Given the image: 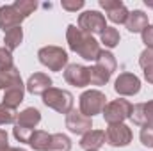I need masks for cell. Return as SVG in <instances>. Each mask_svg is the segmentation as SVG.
<instances>
[{"label": "cell", "instance_id": "cell-8", "mask_svg": "<svg viewBox=\"0 0 153 151\" xmlns=\"http://www.w3.org/2000/svg\"><path fill=\"white\" fill-rule=\"evenodd\" d=\"M78 29L87 32V34H102L105 29H107V21H105V16L100 13V11H84L80 16H78Z\"/></svg>", "mask_w": 153, "mask_h": 151}, {"label": "cell", "instance_id": "cell-31", "mask_svg": "<svg viewBox=\"0 0 153 151\" xmlns=\"http://www.w3.org/2000/svg\"><path fill=\"white\" fill-rule=\"evenodd\" d=\"M143 43L146 44V48H153V25H148L143 32H141Z\"/></svg>", "mask_w": 153, "mask_h": 151}, {"label": "cell", "instance_id": "cell-9", "mask_svg": "<svg viewBox=\"0 0 153 151\" xmlns=\"http://www.w3.org/2000/svg\"><path fill=\"white\" fill-rule=\"evenodd\" d=\"M64 80L73 87H87L91 85V73L87 66L82 64H68L64 68Z\"/></svg>", "mask_w": 153, "mask_h": 151}, {"label": "cell", "instance_id": "cell-25", "mask_svg": "<svg viewBox=\"0 0 153 151\" xmlns=\"http://www.w3.org/2000/svg\"><path fill=\"white\" fill-rule=\"evenodd\" d=\"M16 115L18 112L11 107H5L4 103H0V126L4 124H11V123H16Z\"/></svg>", "mask_w": 153, "mask_h": 151}, {"label": "cell", "instance_id": "cell-23", "mask_svg": "<svg viewBox=\"0 0 153 151\" xmlns=\"http://www.w3.org/2000/svg\"><path fill=\"white\" fill-rule=\"evenodd\" d=\"M100 39H102V43L105 44V48H116L117 44H119V41H121V36H119V30L114 29V27H107L102 34H100Z\"/></svg>", "mask_w": 153, "mask_h": 151}, {"label": "cell", "instance_id": "cell-19", "mask_svg": "<svg viewBox=\"0 0 153 151\" xmlns=\"http://www.w3.org/2000/svg\"><path fill=\"white\" fill-rule=\"evenodd\" d=\"M50 139H52V133L45 130H34L29 139V146L34 151H46L50 146Z\"/></svg>", "mask_w": 153, "mask_h": 151}, {"label": "cell", "instance_id": "cell-28", "mask_svg": "<svg viewBox=\"0 0 153 151\" xmlns=\"http://www.w3.org/2000/svg\"><path fill=\"white\" fill-rule=\"evenodd\" d=\"M141 144L146 148H153V126H143L141 133H139Z\"/></svg>", "mask_w": 153, "mask_h": 151}, {"label": "cell", "instance_id": "cell-21", "mask_svg": "<svg viewBox=\"0 0 153 151\" xmlns=\"http://www.w3.org/2000/svg\"><path fill=\"white\" fill-rule=\"evenodd\" d=\"M94 62H96V66H100L102 70H105L111 75L114 73L116 68H117V61H116V57L112 55V52H109V50H102L100 55H98V59Z\"/></svg>", "mask_w": 153, "mask_h": 151}, {"label": "cell", "instance_id": "cell-18", "mask_svg": "<svg viewBox=\"0 0 153 151\" xmlns=\"http://www.w3.org/2000/svg\"><path fill=\"white\" fill-rule=\"evenodd\" d=\"M39 123H41V112L38 109H34V107H27V109H23L16 115V123L14 124L29 128V130H34Z\"/></svg>", "mask_w": 153, "mask_h": 151}, {"label": "cell", "instance_id": "cell-33", "mask_svg": "<svg viewBox=\"0 0 153 151\" xmlns=\"http://www.w3.org/2000/svg\"><path fill=\"white\" fill-rule=\"evenodd\" d=\"M144 78L150 82V84H153V66H150V68H144Z\"/></svg>", "mask_w": 153, "mask_h": 151}, {"label": "cell", "instance_id": "cell-27", "mask_svg": "<svg viewBox=\"0 0 153 151\" xmlns=\"http://www.w3.org/2000/svg\"><path fill=\"white\" fill-rule=\"evenodd\" d=\"M32 132H34V130L23 128V126H18V124H14V128H13V135H14V139H16L18 142H25V144H29V139H30Z\"/></svg>", "mask_w": 153, "mask_h": 151}, {"label": "cell", "instance_id": "cell-14", "mask_svg": "<svg viewBox=\"0 0 153 151\" xmlns=\"http://www.w3.org/2000/svg\"><path fill=\"white\" fill-rule=\"evenodd\" d=\"M52 78L46 75V73H34V75L29 76V80H27V84H25V89L30 93V94H34V96H43L50 87H52Z\"/></svg>", "mask_w": 153, "mask_h": 151}, {"label": "cell", "instance_id": "cell-7", "mask_svg": "<svg viewBox=\"0 0 153 151\" xmlns=\"http://www.w3.org/2000/svg\"><path fill=\"white\" fill-rule=\"evenodd\" d=\"M132 139H134V133H132L130 126L125 123L109 124L105 130V142L112 148H125L132 142Z\"/></svg>", "mask_w": 153, "mask_h": 151}, {"label": "cell", "instance_id": "cell-20", "mask_svg": "<svg viewBox=\"0 0 153 151\" xmlns=\"http://www.w3.org/2000/svg\"><path fill=\"white\" fill-rule=\"evenodd\" d=\"M23 41V29L22 27H14L7 32H4V43H5V48L9 52H14Z\"/></svg>", "mask_w": 153, "mask_h": 151}, {"label": "cell", "instance_id": "cell-5", "mask_svg": "<svg viewBox=\"0 0 153 151\" xmlns=\"http://www.w3.org/2000/svg\"><path fill=\"white\" fill-rule=\"evenodd\" d=\"M39 62L48 68L50 71H62V68L68 66V53L66 50H62L61 46H43L38 52Z\"/></svg>", "mask_w": 153, "mask_h": 151}, {"label": "cell", "instance_id": "cell-16", "mask_svg": "<svg viewBox=\"0 0 153 151\" xmlns=\"http://www.w3.org/2000/svg\"><path fill=\"white\" fill-rule=\"evenodd\" d=\"M125 25H126V29H128V32H132V34H141L150 23H148V14L144 13V11H141V9H135V11H132L130 14H128V20L125 21Z\"/></svg>", "mask_w": 153, "mask_h": 151}, {"label": "cell", "instance_id": "cell-15", "mask_svg": "<svg viewBox=\"0 0 153 151\" xmlns=\"http://www.w3.org/2000/svg\"><path fill=\"white\" fill-rule=\"evenodd\" d=\"M23 96H25V84L20 82L16 85H11L4 91V98H2V103L5 107H11V109H18L20 103L23 101Z\"/></svg>", "mask_w": 153, "mask_h": 151}, {"label": "cell", "instance_id": "cell-12", "mask_svg": "<svg viewBox=\"0 0 153 151\" xmlns=\"http://www.w3.org/2000/svg\"><path fill=\"white\" fill-rule=\"evenodd\" d=\"M100 7L107 13V18L112 23H125L128 20L130 11L121 0H100Z\"/></svg>", "mask_w": 153, "mask_h": 151}, {"label": "cell", "instance_id": "cell-13", "mask_svg": "<svg viewBox=\"0 0 153 151\" xmlns=\"http://www.w3.org/2000/svg\"><path fill=\"white\" fill-rule=\"evenodd\" d=\"M130 119L137 126H153V100L146 101V103L134 105Z\"/></svg>", "mask_w": 153, "mask_h": 151}, {"label": "cell", "instance_id": "cell-29", "mask_svg": "<svg viewBox=\"0 0 153 151\" xmlns=\"http://www.w3.org/2000/svg\"><path fill=\"white\" fill-rule=\"evenodd\" d=\"M61 5H62V9L68 11V13H76L78 9H82V7L85 5V2H84V0H62Z\"/></svg>", "mask_w": 153, "mask_h": 151}, {"label": "cell", "instance_id": "cell-30", "mask_svg": "<svg viewBox=\"0 0 153 151\" xmlns=\"http://www.w3.org/2000/svg\"><path fill=\"white\" fill-rule=\"evenodd\" d=\"M139 66H141L143 70L153 66V48H146V50L139 55Z\"/></svg>", "mask_w": 153, "mask_h": 151}, {"label": "cell", "instance_id": "cell-32", "mask_svg": "<svg viewBox=\"0 0 153 151\" xmlns=\"http://www.w3.org/2000/svg\"><path fill=\"white\" fill-rule=\"evenodd\" d=\"M0 151H11L7 132H5V130H2V128H0Z\"/></svg>", "mask_w": 153, "mask_h": 151}, {"label": "cell", "instance_id": "cell-35", "mask_svg": "<svg viewBox=\"0 0 153 151\" xmlns=\"http://www.w3.org/2000/svg\"><path fill=\"white\" fill-rule=\"evenodd\" d=\"M11 151H27V150H23V148H11Z\"/></svg>", "mask_w": 153, "mask_h": 151}, {"label": "cell", "instance_id": "cell-22", "mask_svg": "<svg viewBox=\"0 0 153 151\" xmlns=\"http://www.w3.org/2000/svg\"><path fill=\"white\" fill-rule=\"evenodd\" d=\"M71 150V141L64 133H52L50 146L46 151H70Z\"/></svg>", "mask_w": 153, "mask_h": 151}, {"label": "cell", "instance_id": "cell-17", "mask_svg": "<svg viewBox=\"0 0 153 151\" xmlns=\"http://www.w3.org/2000/svg\"><path fill=\"white\" fill-rule=\"evenodd\" d=\"M105 144V132L103 130H91L80 139V146L85 151H98Z\"/></svg>", "mask_w": 153, "mask_h": 151}, {"label": "cell", "instance_id": "cell-24", "mask_svg": "<svg viewBox=\"0 0 153 151\" xmlns=\"http://www.w3.org/2000/svg\"><path fill=\"white\" fill-rule=\"evenodd\" d=\"M89 73H91V85H105L109 80H111V73H107L105 70H102L100 66H93V68H89Z\"/></svg>", "mask_w": 153, "mask_h": 151}, {"label": "cell", "instance_id": "cell-2", "mask_svg": "<svg viewBox=\"0 0 153 151\" xmlns=\"http://www.w3.org/2000/svg\"><path fill=\"white\" fill-rule=\"evenodd\" d=\"M38 4L32 0H16L11 5H2L0 7V29L4 32L22 27V23L36 11Z\"/></svg>", "mask_w": 153, "mask_h": 151}, {"label": "cell", "instance_id": "cell-26", "mask_svg": "<svg viewBox=\"0 0 153 151\" xmlns=\"http://www.w3.org/2000/svg\"><path fill=\"white\" fill-rule=\"evenodd\" d=\"M11 68H14L13 52H9L5 46H2L0 48V71H9Z\"/></svg>", "mask_w": 153, "mask_h": 151}, {"label": "cell", "instance_id": "cell-6", "mask_svg": "<svg viewBox=\"0 0 153 151\" xmlns=\"http://www.w3.org/2000/svg\"><path fill=\"white\" fill-rule=\"evenodd\" d=\"M132 109L134 105L125 100V98H117V100H112L105 105L103 109V119L107 121V124H116V123H125V119H128L132 115Z\"/></svg>", "mask_w": 153, "mask_h": 151}, {"label": "cell", "instance_id": "cell-11", "mask_svg": "<svg viewBox=\"0 0 153 151\" xmlns=\"http://www.w3.org/2000/svg\"><path fill=\"white\" fill-rule=\"evenodd\" d=\"M66 128L75 135H85L93 128V117H87L80 110H71L66 115Z\"/></svg>", "mask_w": 153, "mask_h": 151}, {"label": "cell", "instance_id": "cell-3", "mask_svg": "<svg viewBox=\"0 0 153 151\" xmlns=\"http://www.w3.org/2000/svg\"><path fill=\"white\" fill-rule=\"evenodd\" d=\"M73 94L70 91H64V89H59V87H50L45 94H43V103L55 110L59 114H68L73 110Z\"/></svg>", "mask_w": 153, "mask_h": 151}, {"label": "cell", "instance_id": "cell-1", "mask_svg": "<svg viewBox=\"0 0 153 151\" xmlns=\"http://www.w3.org/2000/svg\"><path fill=\"white\" fill-rule=\"evenodd\" d=\"M66 41L71 52H75L76 55H80L85 61H96L102 48L100 43L93 38L91 34L80 30L76 25H68L66 29Z\"/></svg>", "mask_w": 153, "mask_h": 151}, {"label": "cell", "instance_id": "cell-4", "mask_svg": "<svg viewBox=\"0 0 153 151\" xmlns=\"http://www.w3.org/2000/svg\"><path fill=\"white\" fill-rule=\"evenodd\" d=\"M107 105V98L102 91L98 89H89V91H84L78 98V110L87 115V117H93L96 114H102L103 109Z\"/></svg>", "mask_w": 153, "mask_h": 151}, {"label": "cell", "instance_id": "cell-10", "mask_svg": "<svg viewBox=\"0 0 153 151\" xmlns=\"http://www.w3.org/2000/svg\"><path fill=\"white\" fill-rule=\"evenodd\" d=\"M114 91L119 96H134L141 91V80L134 73H119V76L114 82Z\"/></svg>", "mask_w": 153, "mask_h": 151}, {"label": "cell", "instance_id": "cell-34", "mask_svg": "<svg viewBox=\"0 0 153 151\" xmlns=\"http://www.w3.org/2000/svg\"><path fill=\"white\" fill-rule=\"evenodd\" d=\"M144 4H146V7L153 9V0H144Z\"/></svg>", "mask_w": 153, "mask_h": 151}]
</instances>
